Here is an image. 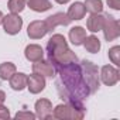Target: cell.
<instances>
[{
    "label": "cell",
    "instance_id": "6da1fadb",
    "mask_svg": "<svg viewBox=\"0 0 120 120\" xmlns=\"http://www.w3.org/2000/svg\"><path fill=\"white\" fill-rule=\"evenodd\" d=\"M85 113H86L85 107H75V106H71L65 102L56 105L52 109V117L58 119V120H67V119L81 120L85 117Z\"/></svg>",
    "mask_w": 120,
    "mask_h": 120
},
{
    "label": "cell",
    "instance_id": "7a4b0ae2",
    "mask_svg": "<svg viewBox=\"0 0 120 120\" xmlns=\"http://www.w3.org/2000/svg\"><path fill=\"white\" fill-rule=\"evenodd\" d=\"M81 67H82V72H83V79L90 90V93H96L99 86H100V79H99V68L88 59L81 61Z\"/></svg>",
    "mask_w": 120,
    "mask_h": 120
},
{
    "label": "cell",
    "instance_id": "3957f363",
    "mask_svg": "<svg viewBox=\"0 0 120 120\" xmlns=\"http://www.w3.org/2000/svg\"><path fill=\"white\" fill-rule=\"evenodd\" d=\"M68 48H69L68 41L62 34H52L47 42V55H48V58H52V56L62 54Z\"/></svg>",
    "mask_w": 120,
    "mask_h": 120
},
{
    "label": "cell",
    "instance_id": "277c9868",
    "mask_svg": "<svg viewBox=\"0 0 120 120\" xmlns=\"http://www.w3.org/2000/svg\"><path fill=\"white\" fill-rule=\"evenodd\" d=\"M102 31H103L105 40L107 42L114 41L120 35V24H119V20L114 19L110 14H105V23H103Z\"/></svg>",
    "mask_w": 120,
    "mask_h": 120
},
{
    "label": "cell",
    "instance_id": "5b68a950",
    "mask_svg": "<svg viewBox=\"0 0 120 120\" xmlns=\"http://www.w3.org/2000/svg\"><path fill=\"white\" fill-rule=\"evenodd\" d=\"M2 26H3V30H4L6 34H9V35H16V34H19V33L21 31V28H23V19L20 17V14L10 13V14L3 16Z\"/></svg>",
    "mask_w": 120,
    "mask_h": 120
},
{
    "label": "cell",
    "instance_id": "8992f818",
    "mask_svg": "<svg viewBox=\"0 0 120 120\" xmlns=\"http://www.w3.org/2000/svg\"><path fill=\"white\" fill-rule=\"evenodd\" d=\"M99 79L102 83H105L106 86H114L119 81H120V72L116 67L113 65H105L100 69L99 74Z\"/></svg>",
    "mask_w": 120,
    "mask_h": 120
},
{
    "label": "cell",
    "instance_id": "52a82bcc",
    "mask_svg": "<svg viewBox=\"0 0 120 120\" xmlns=\"http://www.w3.org/2000/svg\"><path fill=\"white\" fill-rule=\"evenodd\" d=\"M44 23H45V26H47V30H48V33H51V31H54L56 27H59V26H62V27H67V26H69L71 24V19L67 16V13H55V14H52V16H49V17H47L45 20H44Z\"/></svg>",
    "mask_w": 120,
    "mask_h": 120
},
{
    "label": "cell",
    "instance_id": "ba28073f",
    "mask_svg": "<svg viewBox=\"0 0 120 120\" xmlns=\"http://www.w3.org/2000/svg\"><path fill=\"white\" fill-rule=\"evenodd\" d=\"M48 59L54 65V69H56L59 67H64V65H68V64H72V62H78L76 54L72 49H69V48L67 51H64L62 54H59L56 56H52V58H48Z\"/></svg>",
    "mask_w": 120,
    "mask_h": 120
},
{
    "label": "cell",
    "instance_id": "9c48e42d",
    "mask_svg": "<svg viewBox=\"0 0 120 120\" xmlns=\"http://www.w3.org/2000/svg\"><path fill=\"white\" fill-rule=\"evenodd\" d=\"M33 72L34 74H38L44 78H54L55 76V69H54V65L51 64V61L47 58V59H40L37 62H33Z\"/></svg>",
    "mask_w": 120,
    "mask_h": 120
},
{
    "label": "cell",
    "instance_id": "30bf717a",
    "mask_svg": "<svg viewBox=\"0 0 120 120\" xmlns=\"http://www.w3.org/2000/svg\"><path fill=\"white\" fill-rule=\"evenodd\" d=\"M48 30H47V26L44 23V20H34L28 24L27 27V35L30 40H41L47 35Z\"/></svg>",
    "mask_w": 120,
    "mask_h": 120
},
{
    "label": "cell",
    "instance_id": "8fae6325",
    "mask_svg": "<svg viewBox=\"0 0 120 120\" xmlns=\"http://www.w3.org/2000/svg\"><path fill=\"white\" fill-rule=\"evenodd\" d=\"M47 86V82H45V78L38 75V74H31L27 76V89L30 90V93L33 95H38L40 92H42Z\"/></svg>",
    "mask_w": 120,
    "mask_h": 120
},
{
    "label": "cell",
    "instance_id": "7c38bea8",
    "mask_svg": "<svg viewBox=\"0 0 120 120\" xmlns=\"http://www.w3.org/2000/svg\"><path fill=\"white\" fill-rule=\"evenodd\" d=\"M35 116L41 120H48L52 117V103L48 99H38L34 105Z\"/></svg>",
    "mask_w": 120,
    "mask_h": 120
},
{
    "label": "cell",
    "instance_id": "4fadbf2b",
    "mask_svg": "<svg viewBox=\"0 0 120 120\" xmlns=\"http://www.w3.org/2000/svg\"><path fill=\"white\" fill-rule=\"evenodd\" d=\"M44 54L45 52H44L42 47L38 45V44H28L24 48V56L30 62H37V61H40V59H42Z\"/></svg>",
    "mask_w": 120,
    "mask_h": 120
},
{
    "label": "cell",
    "instance_id": "5bb4252c",
    "mask_svg": "<svg viewBox=\"0 0 120 120\" xmlns=\"http://www.w3.org/2000/svg\"><path fill=\"white\" fill-rule=\"evenodd\" d=\"M103 23H105V14H102V13H92L88 17V20H86V28L92 34H95V33L102 31Z\"/></svg>",
    "mask_w": 120,
    "mask_h": 120
},
{
    "label": "cell",
    "instance_id": "9a60e30c",
    "mask_svg": "<svg viewBox=\"0 0 120 120\" xmlns=\"http://www.w3.org/2000/svg\"><path fill=\"white\" fill-rule=\"evenodd\" d=\"M86 14V9H85V4L82 2H75L69 6L68 11H67V16L71 19V21L74 20H82Z\"/></svg>",
    "mask_w": 120,
    "mask_h": 120
},
{
    "label": "cell",
    "instance_id": "2e32d148",
    "mask_svg": "<svg viewBox=\"0 0 120 120\" xmlns=\"http://www.w3.org/2000/svg\"><path fill=\"white\" fill-rule=\"evenodd\" d=\"M68 37H69V41H71L75 47H79V45L83 44V41H85V38H86V30H85L83 27H81V26H75V27H72V28L69 30Z\"/></svg>",
    "mask_w": 120,
    "mask_h": 120
},
{
    "label": "cell",
    "instance_id": "e0dca14e",
    "mask_svg": "<svg viewBox=\"0 0 120 120\" xmlns=\"http://www.w3.org/2000/svg\"><path fill=\"white\" fill-rule=\"evenodd\" d=\"M27 76L24 72H16L10 79H9V83H10V88L13 90H17V92H21L23 89L27 88Z\"/></svg>",
    "mask_w": 120,
    "mask_h": 120
},
{
    "label": "cell",
    "instance_id": "ac0fdd59",
    "mask_svg": "<svg viewBox=\"0 0 120 120\" xmlns=\"http://www.w3.org/2000/svg\"><path fill=\"white\" fill-rule=\"evenodd\" d=\"M26 4L35 13H44L52 7L49 0H26Z\"/></svg>",
    "mask_w": 120,
    "mask_h": 120
},
{
    "label": "cell",
    "instance_id": "d6986e66",
    "mask_svg": "<svg viewBox=\"0 0 120 120\" xmlns=\"http://www.w3.org/2000/svg\"><path fill=\"white\" fill-rule=\"evenodd\" d=\"M82 45H83L85 49H86L88 52H90V54H96V52H99V51H100V47H102L100 40H99L95 34H92V35H86V38H85V41H83Z\"/></svg>",
    "mask_w": 120,
    "mask_h": 120
},
{
    "label": "cell",
    "instance_id": "ffe728a7",
    "mask_svg": "<svg viewBox=\"0 0 120 120\" xmlns=\"http://www.w3.org/2000/svg\"><path fill=\"white\" fill-rule=\"evenodd\" d=\"M16 72H17L16 64H13V62H3V64H0V79H2V81H9Z\"/></svg>",
    "mask_w": 120,
    "mask_h": 120
},
{
    "label": "cell",
    "instance_id": "44dd1931",
    "mask_svg": "<svg viewBox=\"0 0 120 120\" xmlns=\"http://www.w3.org/2000/svg\"><path fill=\"white\" fill-rule=\"evenodd\" d=\"M85 9L86 11L92 13H102L103 10V2L102 0H85Z\"/></svg>",
    "mask_w": 120,
    "mask_h": 120
},
{
    "label": "cell",
    "instance_id": "7402d4cb",
    "mask_svg": "<svg viewBox=\"0 0 120 120\" xmlns=\"http://www.w3.org/2000/svg\"><path fill=\"white\" fill-rule=\"evenodd\" d=\"M7 7H9L10 13L20 14V13L26 9V0H9Z\"/></svg>",
    "mask_w": 120,
    "mask_h": 120
},
{
    "label": "cell",
    "instance_id": "603a6c76",
    "mask_svg": "<svg viewBox=\"0 0 120 120\" xmlns=\"http://www.w3.org/2000/svg\"><path fill=\"white\" fill-rule=\"evenodd\" d=\"M107 55H109L110 62H112L114 67H119V65H120V45L112 47V48L109 49Z\"/></svg>",
    "mask_w": 120,
    "mask_h": 120
},
{
    "label": "cell",
    "instance_id": "cb8c5ba5",
    "mask_svg": "<svg viewBox=\"0 0 120 120\" xmlns=\"http://www.w3.org/2000/svg\"><path fill=\"white\" fill-rule=\"evenodd\" d=\"M14 117L16 119H27V120H34L37 116H35V113H33V112H30V110H20V112H17L16 114H14Z\"/></svg>",
    "mask_w": 120,
    "mask_h": 120
},
{
    "label": "cell",
    "instance_id": "d4e9b609",
    "mask_svg": "<svg viewBox=\"0 0 120 120\" xmlns=\"http://www.w3.org/2000/svg\"><path fill=\"white\" fill-rule=\"evenodd\" d=\"M9 117H10V110H9V107L2 103V105H0V120H7Z\"/></svg>",
    "mask_w": 120,
    "mask_h": 120
},
{
    "label": "cell",
    "instance_id": "484cf974",
    "mask_svg": "<svg viewBox=\"0 0 120 120\" xmlns=\"http://www.w3.org/2000/svg\"><path fill=\"white\" fill-rule=\"evenodd\" d=\"M106 3L113 10H120V0H106Z\"/></svg>",
    "mask_w": 120,
    "mask_h": 120
},
{
    "label": "cell",
    "instance_id": "4316f807",
    "mask_svg": "<svg viewBox=\"0 0 120 120\" xmlns=\"http://www.w3.org/2000/svg\"><path fill=\"white\" fill-rule=\"evenodd\" d=\"M4 100H6V93L3 90H0V105L4 103Z\"/></svg>",
    "mask_w": 120,
    "mask_h": 120
},
{
    "label": "cell",
    "instance_id": "83f0119b",
    "mask_svg": "<svg viewBox=\"0 0 120 120\" xmlns=\"http://www.w3.org/2000/svg\"><path fill=\"white\" fill-rule=\"evenodd\" d=\"M55 2H56L58 4H67V3L71 2V0H55Z\"/></svg>",
    "mask_w": 120,
    "mask_h": 120
},
{
    "label": "cell",
    "instance_id": "f1b7e54d",
    "mask_svg": "<svg viewBox=\"0 0 120 120\" xmlns=\"http://www.w3.org/2000/svg\"><path fill=\"white\" fill-rule=\"evenodd\" d=\"M3 16H4V14L2 13V10H0V24H2V21H3Z\"/></svg>",
    "mask_w": 120,
    "mask_h": 120
}]
</instances>
